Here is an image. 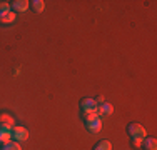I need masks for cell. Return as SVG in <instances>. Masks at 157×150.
Returning a JSON list of instances; mask_svg holds the SVG:
<instances>
[{"label":"cell","instance_id":"cell-8","mask_svg":"<svg viewBox=\"0 0 157 150\" xmlns=\"http://www.w3.org/2000/svg\"><path fill=\"white\" fill-rule=\"evenodd\" d=\"M15 20H17V13L13 12V10H10V12H7V13L0 15V24H3V25L13 24Z\"/></svg>","mask_w":157,"mask_h":150},{"label":"cell","instance_id":"cell-6","mask_svg":"<svg viewBox=\"0 0 157 150\" xmlns=\"http://www.w3.org/2000/svg\"><path fill=\"white\" fill-rule=\"evenodd\" d=\"M97 114H99V117H100V118H104V117H110V115L114 114V105L109 103V102H102V103H99Z\"/></svg>","mask_w":157,"mask_h":150},{"label":"cell","instance_id":"cell-10","mask_svg":"<svg viewBox=\"0 0 157 150\" xmlns=\"http://www.w3.org/2000/svg\"><path fill=\"white\" fill-rule=\"evenodd\" d=\"M142 147L145 150H157V140L154 137H145L142 140Z\"/></svg>","mask_w":157,"mask_h":150},{"label":"cell","instance_id":"cell-9","mask_svg":"<svg viewBox=\"0 0 157 150\" xmlns=\"http://www.w3.org/2000/svg\"><path fill=\"white\" fill-rule=\"evenodd\" d=\"M13 123H15V118L12 117V115H9V114H0V125H3V127H10V129H13Z\"/></svg>","mask_w":157,"mask_h":150},{"label":"cell","instance_id":"cell-11","mask_svg":"<svg viewBox=\"0 0 157 150\" xmlns=\"http://www.w3.org/2000/svg\"><path fill=\"white\" fill-rule=\"evenodd\" d=\"M30 7L33 9V12L42 13L44 10H45V2H44V0H32V2H30Z\"/></svg>","mask_w":157,"mask_h":150},{"label":"cell","instance_id":"cell-12","mask_svg":"<svg viewBox=\"0 0 157 150\" xmlns=\"http://www.w3.org/2000/svg\"><path fill=\"white\" fill-rule=\"evenodd\" d=\"M2 150H22V147H20V144H18V142L10 140L9 144H3Z\"/></svg>","mask_w":157,"mask_h":150},{"label":"cell","instance_id":"cell-2","mask_svg":"<svg viewBox=\"0 0 157 150\" xmlns=\"http://www.w3.org/2000/svg\"><path fill=\"white\" fill-rule=\"evenodd\" d=\"M127 132H129L130 135V138H132V142L134 140H139L142 142L145 137H147V132H145V129L140 125V123H129V127H127Z\"/></svg>","mask_w":157,"mask_h":150},{"label":"cell","instance_id":"cell-1","mask_svg":"<svg viewBox=\"0 0 157 150\" xmlns=\"http://www.w3.org/2000/svg\"><path fill=\"white\" fill-rule=\"evenodd\" d=\"M84 123H85V129H87L90 133H99L100 130H102V118L99 117V114L85 115Z\"/></svg>","mask_w":157,"mask_h":150},{"label":"cell","instance_id":"cell-4","mask_svg":"<svg viewBox=\"0 0 157 150\" xmlns=\"http://www.w3.org/2000/svg\"><path fill=\"white\" fill-rule=\"evenodd\" d=\"M29 130L25 129V127H22V125H15L12 129V140H15V142H18V144H20V142H25L29 138Z\"/></svg>","mask_w":157,"mask_h":150},{"label":"cell","instance_id":"cell-13","mask_svg":"<svg viewBox=\"0 0 157 150\" xmlns=\"http://www.w3.org/2000/svg\"><path fill=\"white\" fill-rule=\"evenodd\" d=\"M94 150H112V144L109 140H100L94 147Z\"/></svg>","mask_w":157,"mask_h":150},{"label":"cell","instance_id":"cell-14","mask_svg":"<svg viewBox=\"0 0 157 150\" xmlns=\"http://www.w3.org/2000/svg\"><path fill=\"white\" fill-rule=\"evenodd\" d=\"M12 10V7H10V2H0V15L7 13Z\"/></svg>","mask_w":157,"mask_h":150},{"label":"cell","instance_id":"cell-7","mask_svg":"<svg viewBox=\"0 0 157 150\" xmlns=\"http://www.w3.org/2000/svg\"><path fill=\"white\" fill-rule=\"evenodd\" d=\"M12 140V129L0 125V144H9Z\"/></svg>","mask_w":157,"mask_h":150},{"label":"cell","instance_id":"cell-16","mask_svg":"<svg viewBox=\"0 0 157 150\" xmlns=\"http://www.w3.org/2000/svg\"><path fill=\"white\" fill-rule=\"evenodd\" d=\"M0 150H2V148H0Z\"/></svg>","mask_w":157,"mask_h":150},{"label":"cell","instance_id":"cell-3","mask_svg":"<svg viewBox=\"0 0 157 150\" xmlns=\"http://www.w3.org/2000/svg\"><path fill=\"white\" fill-rule=\"evenodd\" d=\"M80 108H82V112H84V115L97 114L99 103H97V100H95V99H90V97H87V99H82V102H80Z\"/></svg>","mask_w":157,"mask_h":150},{"label":"cell","instance_id":"cell-15","mask_svg":"<svg viewBox=\"0 0 157 150\" xmlns=\"http://www.w3.org/2000/svg\"><path fill=\"white\" fill-rule=\"evenodd\" d=\"M132 144H134V147H137V148H139V147H142V142H139V140H134Z\"/></svg>","mask_w":157,"mask_h":150},{"label":"cell","instance_id":"cell-5","mask_svg":"<svg viewBox=\"0 0 157 150\" xmlns=\"http://www.w3.org/2000/svg\"><path fill=\"white\" fill-rule=\"evenodd\" d=\"M10 7L15 13H24L30 9V2L29 0H13V2H10Z\"/></svg>","mask_w":157,"mask_h":150}]
</instances>
